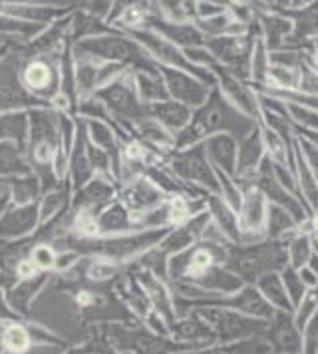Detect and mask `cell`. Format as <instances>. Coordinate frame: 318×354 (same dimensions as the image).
<instances>
[{"label": "cell", "mask_w": 318, "mask_h": 354, "mask_svg": "<svg viewBox=\"0 0 318 354\" xmlns=\"http://www.w3.org/2000/svg\"><path fill=\"white\" fill-rule=\"evenodd\" d=\"M256 128L259 122L254 118L241 112L233 102L223 96L217 86H213L205 104L193 110L187 128L175 136V149L201 144L215 133H229L241 142Z\"/></svg>", "instance_id": "obj_1"}, {"label": "cell", "mask_w": 318, "mask_h": 354, "mask_svg": "<svg viewBox=\"0 0 318 354\" xmlns=\"http://www.w3.org/2000/svg\"><path fill=\"white\" fill-rule=\"evenodd\" d=\"M288 265L286 243L265 239L253 245H231L225 267L237 274L245 285H254L261 277L281 273Z\"/></svg>", "instance_id": "obj_2"}, {"label": "cell", "mask_w": 318, "mask_h": 354, "mask_svg": "<svg viewBox=\"0 0 318 354\" xmlns=\"http://www.w3.org/2000/svg\"><path fill=\"white\" fill-rule=\"evenodd\" d=\"M165 165L174 171L177 179H181L187 187L193 189H201L207 194H219V181L213 163L209 161L205 151V145L201 144L189 145V147H181L174 149Z\"/></svg>", "instance_id": "obj_3"}, {"label": "cell", "mask_w": 318, "mask_h": 354, "mask_svg": "<svg viewBox=\"0 0 318 354\" xmlns=\"http://www.w3.org/2000/svg\"><path fill=\"white\" fill-rule=\"evenodd\" d=\"M191 310L205 324H209V328L217 337V342H237V340H245V338L265 337L267 326H269V321L247 317L233 308L195 306Z\"/></svg>", "instance_id": "obj_4"}, {"label": "cell", "mask_w": 318, "mask_h": 354, "mask_svg": "<svg viewBox=\"0 0 318 354\" xmlns=\"http://www.w3.org/2000/svg\"><path fill=\"white\" fill-rule=\"evenodd\" d=\"M30 115V138H28V160L32 167L50 165L54 151L60 145L58 136V110L52 106H36L28 110Z\"/></svg>", "instance_id": "obj_5"}, {"label": "cell", "mask_w": 318, "mask_h": 354, "mask_svg": "<svg viewBox=\"0 0 318 354\" xmlns=\"http://www.w3.org/2000/svg\"><path fill=\"white\" fill-rule=\"evenodd\" d=\"M254 40L256 38L251 34H223L215 38H207L205 48L231 74H235L241 80L249 82Z\"/></svg>", "instance_id": "obj_6"}, {"label": "cell", "mask_w": 318, "mask_h": 354, "mask_svg": "<svg viewBox=\"0 0 318 354\" xmlns=\"http://www.w3.org/2000/svg\"><path fill=\"white\" fill-rule=\"evenodd\" d=\"M94 96L110 110L115 120L133 122L143 115V104L138 94L131 70H126L122 76H118L115 80L100 88Z\"/></svg>", "instance_id": "obj_7"}, {"label": "cell", "mask_w": 318, "mask_h": 354, "mask_svg": "<svg viewBox=\"0 0 318 354\" xmlns=\"http://www.w3.org/2000/svg\"><path fill=\"white\" fill-rule=\"evenodd\" d=\"M251 185H254L261 194L265 195L269 203L279 205V207H283V209L288 211V213L297 219L299 225L310 219V213L304 207L301 197L297 194H292V192H288L285 185L277 179V176H274V167H272V161H270L269 158H265V161L261 163V167H259V171L254 174L253 183H251Z\"/></svg>", "instance_id": "obj_8"}, {"label": "cell", "mask_w": 318, "mask_h": 354, "mask_svg": "<svg viewBox=\"0 0 318 354\" xmlns=\"http://www.w3.org/2000/svg\"><path fill=\"white\" fill-rule=\"evenodd\" d=\"M269 201L254 185H243V203L238 209L241 225V245H253L265 241V223H267Z\"/></svg>", "instance_id": "obj_9"}, {"label": "cell", "mask_w": 318, "mask_h": 354, "mask_svg": "<svg viewBox=\"0 0 318 354\" xmlns=\"http://www.w3.org/2000/svg\"><path fill=\"white\" fill-rule=\"evenodd\" d=\"M159 66V72L163 76V82L167 86L169 97L187 106L191 110L201 108L211 94V86L193 76L191 72L179 70V68H169V66Z\"/></svg>", "instance_id": "obj_10"}, {"label": "cell", "mask_w": 318, "mask_h": 354, "mask_svg": "<svg viewBox=\"0 0 318 354\" xmlns=\"http://www.w3.org/2000/svg\"><path fill=\"white\" fill-rule=\"evenodd\" d=\"M118 197L127 209L131 211L133 217L156 209L169 199L145 174L124 179L118 187Z\"/></svg>", "instance_id": "obj_11"}, {"label": "cell", "mask_w": 318, "mask_h": 354, "mask_svg": "<svg viewBox=\"0 0 318 354\" xmlns=\"http://www.w3.org/2000/svg\"><path fill=\"white\" fill-rule=\"evenodd\" d=\"M40 229L38 203L28 205H8V209L0 215V241L12 243L30 239Z\"/></svg>", "instance_id": "obj_12"}, {"label": "cell", "mask_w": 318, "mask_h": 354, "mask_svg": "<svg viewBox=\"0 0 318 354\" xmlns=\"http://www.w3.org/2000/svg\"><path fill=\"white\" fill-rule=\"evenodd\" d=\"M265 340L269 342L270 353L274 354H301L302 330L297 326L292 313L274 310L270 317Z\"/></svg>", "instance_id": "obj_13"}, {"label": "cell", "mask_w": 318, "mask_h": 354, "mask_svg": "<svg viewBox=\"0 0 318 354\" xmlns=\"http://www.w3.org/2000/svg\"><path fill=\"white\" fill-rule=\"evenodd\" d=\"M267 158V149L263 144L261 128L253 129L247 138L238 142L237 149V167H235V179L241 185H251L254 174L259 171L261 163Z\"/></svg>", "instance_id": "obj_14"}, {"label": "cell", "mask_w": 318, "mask_h": 354, "mask_svg": "<svg viewBox=\"0 0 318 354\" xmlns=\"http://www.w3.org/2000/svg\"><path fill=\"white\" fill-rule=\"evenodd\" d=\"M118 181L106 176L95 174L86 185L74 192L72 197V211L78 209H100L108 201L118 197Z\"/></svg>", "instance_id": "obj_15"}, {"label": "cell", "mask_w": 318, "mask_h": 354, "mask_svg": "<svg viewBox=\"0 0 318 354\" xmlns=\"http://www.w3.org/2000/svg\"><path fill=\"white\" fill-rule=\"evenodd\" d=\"M95 223H97V235H122V233L140 231L131 211L120 201V197L111 199L97 209Z\"/></svg>", "instance_id": "obj_16"}, {"label": "cell", "mask_w": 318, "mask_h": 354, "mask_svg": "<svg viewBox=\"0 0 318 354\" xmlns=\"http://www.w3.org/2000/svg\"><path fill=\"white\" fill-rule=\"evenodd\" d=\"M147 28L156 30L167 40H171L179 48H195L205 46V36L195 26V22H171L165 18L149 17Z\"/></svg>", "instance_id": "obj_17"}, {"label": "cell", "mask_w": 318, "mask_h": 354, "mask_svg": "<svg viewBox=\"0 0 318 354\" xmlns=\"http://www.w3.org/2000/svg\"><path fill=\"white\" fill-rule=\"evenodd\" d=\"M143 115L153 118L163 128L169 129L174 136H177L181 129L187 128L193 110L169 97V100L153 102V104H143Z\"/></svg>", "instance_id": "obj_18"}, {"label": "cell", "mask_w": 318, "mask_h": 354, "mask_svg": "<svg viewBox=\"0 0 318 354\" xmlns=\"http://www.w3.org/2000/svg\"><path fill=\"white\" fill-rule=\"evenodd\" d=\"M72 197H74V187L68 179L42 192L40 199H38L40 225H46L72 209Z\"/></svg>", "instance_id": "obj_19"}, {"label": "cell", "mask_w": 318, "mask_h": 354, "mask_svg": "<svg viewBox=\"0 0 318 354\" xmlns=\"http://www.w3.org/2000/svg\"><path fill=\"white\" fill-rule=\"evenodd\" d=\"M203 145H205L207 158L213 163V167L235 177L238 140H235L229 133H215V136L207 138Z\"/></svg>", "instance_id": "obj_20"}, {"label": "cell", "mask_w": 318, "mask_h": 354, "mask_svg": "<svg viewBox=\"0 0 318 354\" xmlns=\"http://www.w3.org/2000/svg\"><path fill=\"white\" fill-rule=\"evenodd\" d=\"M294 177H297V189L299 197L304 203V207L308 213H317L318 211V176L312 171V167L308 165V161L301 151V147L297 144L294 138Z\"/></svg>", "instance_id": "obj_21"}, {"label": "cell", "mask_w": 318, "mask_h": 354, "mask_svg": "<svg viewBox=\"0 0 318 354\" xmlns=\"http://www.w3.org/2000/svg\"><path fill=\"white\" fill-rule=\"evenodd\" d=\"M256 18L261 24L263 40L267 44L269 52L279 48H285L292 36V20L283 15H272L269 10H256Z\"/></svg>", "instance_id": "obj_22"}, {"label": "cell", "mask_w": 318, "mask_h": 354, "mask_svg": "<svg viewBox=\"0 0 318 354\" xmlns=\"http://www.w3.org/2000/svg\"><path fill=\"white\" fill-rule=\"evenodd\" d=\"M285 17L292 20V36L286 46L290 44H304L308 40L318 38V0L302 8H286Z\"/></svg>", "instance_id": "obj_23"}, {"label": "cell", "mask_w": 318, "mask_h": 354, "mask_svg": "<svg viewBox=\"0 0 318 354\" xmlns=\"http://www.w3.org/2000/svg\"><path fill=\"white\" fill-rule=\"evenodd\" d=\"M28 138H30L28 110H10L0 113V142H10L26 153Z\"/></svg>", "instance_id": "obj_24"}, {"label": "cell", "mask_w": 318, "mask_h": 354, "mask_svg": "<svg viewBox=\"0 0 318 354\" xmlns=\"http://www.w3.org/2000/svg\"><path fill=\"white\" fill-rule=\"evenodd\" d=\"M68 160H70V165H68V181L72 183V187L76 192V189H80L82 185H86L95 176L94 167H92L90 158H88V149H86V133H84L82 120H80L76 142H74V147H72Z\"/></svg>", "instance_id": "obj_25"}, {"label": "cell", "mask_w": 318, "mask_h": 354, "mask_svg": "<svg viewBox=\"0 0 318 354\" xmlns=\"http://www.w3.org/2000/svg\"><path fill=\"white\" fill-rule=\"evenodd\" d=\"M207 211L213 219V223L223 231V235L233 243L241 245V225H238V213L229 203H225L219 195H207Z\"/></svg>", "instance_id": "obj_26"}, {"label": "cell", "mask_w": 318, "mask_h": 354, "mask_svg": "<svg viewBox=\"0 0 318 354\" xmlns=\"http://www.w3.org/2000/svg\"><path fill=\"white\" fill-rule=\"evenodd\" d=\"M22 82L26 86V90L30 92V96L38 97V100H54L58 96V92H54V74L48 62L42 60H34L30 64H26L24 72H22ZM48 104V102H46Z\"/></svg>", "instance_id": "obj_27"}, {"label": "cell", "mask_w": 318, "mask_h": 354, "mask_svg": "<svg viewBox=\"0 0 318 354\" xmlns=\"http://www.w3.org/2000/svg\"><path fill=\"white\" fill-rule=\"evenodd\" d=\"M270 346L265 337H253L237 342H215L201 348H189L175 354H269Z\"/></svg>", "instance_id": "obj_28"}, {"label": "cell", "mask_w": 318, "mask_h": 354, "mask_svg": "<svg viewBox=\"0 0 318 354\" xmlns=\"http://www.w3.org/2000/svg\"><path fill=\"white\" fill-rule=\"evenodd\" d=\"M8 183V195L12 205H28V203H38L40 195L44 192L42 179L32 167L30 174L26 176H16L4 179Z\"/></svg>", "instance_id": "obj_29"}, {"label": "cell", "mask_w": 318, "mask_h": 354, "mask_svg": "<svg viewBox=\"0 0 318 354\" xmlns=\"http://www.w3.org/2000/svg\"><path fill=\"white\" fill-rule=\"evenodd\" d=\"M133 80H135V88H138L142 104L169 100V92L159 72V66L158 70H133Z\"/></svg>", "instance_id": "obj_30"}, {"label": "cell", "mask_w": 318, "mask_h": 354, "mask_svg": "<svg viewBox=\"0 0 318 354\" xmlns=\"http://www.w3.org/2000/svg\"><path fill=\"white\" fill-rule=\"evenodd\" d=\"M299 231L297 219L283 207L269 203L267 211V223H265V235L267 239H279V241L288 243L290 237H294Z\"/></svg>", "instance_id": "obj_31"}, {"label": "cell", "mask_w": 318, "mask_h": 354, "mask_svg": "<svg viewBox=\"0 0 318 354\" xmlns=\"http://www.w3.org/2000/svg\"><path fill=\"white\" fill-rule=\"evenodd\" d=\"M32 171L28 156L10 142H0V179L26 176Z\"/></svg>", "instance_id": "obj_32"}, {"label": "cell", "mask_w": 318, "mask_h": 354, "mask_svg": "<svg viewBox=\"0 0 318 354\" xmlns=\"http://www.w3.org/2000/svg\"><path fill=\"white\" fill-rule=\"evenodd\" d=\"M254 287L261 290V295L269 301L272 308L277 310H286V313H292L294 306L290 303L288 295H286L285 283H283V277L281 273H269L265 277H261Z\"/></svg>", "instance_id": "obj_33"}, {"label": "cell", "mask_w": 318, "mask_h": 354, "mask_svg": "<svg viewBox=\"0 0 318 354\" xmlns=\"http://www.w3.org/2000/svg\"><path fill=\"white\" fill-rule=\"evenodd\" d=\"M312 233H306L299 227L297 235L290 237L286 243V253H288V265L294 269H301L304 265H308V261L315 255V247H312Z\"/></svg>", "instance_id": "obj_34"}, {"label": "cell", "mask_w": 318, "mask_h": 354, "mask_svg": "<svg viewBox=\"0 0 318 354\" xmlns=\"http://www.w3.org/2000/svg\"><path fill=\"white\" fill-rule=\"evenodd\" d=\"M161 18L171 22H193L197 18V0H158Z\"/></svg>", "instance_id": "obj_35"}, {"label": "cell", "mask_w": 318, "mask_h": 354, "mask_svg": "<svg viewBox=\"0 0 318 354\" xmlns=\"http://www.w3.org/2000/svg\"><path fill=\"white\" fill-rule=\"evenodd\" d=\"M270 58L269 48L263 38H256L253 46V56H251V80L254 84V90L265 88L267 76H269Z\"/></svg>", "instance_id": "obj_36"}, {"label": "cell", "mask_w": 318, "mask_h": 354, "mask_svg": "<svg viewBox=\"0 0 318 354\" xmlns=\"http://www.w3.org/2000/svg\"><path fill=\"white\" fill-rule=\"evenodd\" d=\"M215 174H217V181H219V194L217 195L238 213L241 203H243V185L235 177L225 174L221 169H215Z\"/></svg>", "instance_id": "obj_37"}, {"label": "cell", "mask_w": 318, "mask_h": 354, "mask_svg": "<svg viewBox=\"0 0 318 354\" xmlns=\"http://www.w3.org/2000/svg\"><path fill=\"white\" fill-rule=\"evenodd\" d=\"M2 346L12 354L28 353L32 346L30 333L24 326H20V324H10L2 333Z\"/></svg>", "instance_id": "obj_38"}, {"label": "cell", "mask_w": 318, "mask_h": 354, "mask_svg": "<svg viewBox=\"0 0 318 354\" xmlns=\"http://www.w3.org/2000/svg\"><path fill=\"white\" fill-rule=\"evenodd\" d=\"M281 277H283V283H285L286 295H288V299H290L292 306L297 308V306L301 305L302 299H304V295L308 292V289H306V287H304V283H302L301 273H299V269H294V267L286 265L285 269L281 271Z\"/></svg>", "instance_id": "obj_39"}, {"label": "cell", "mask_w": 318, "mask_h": 354, "mask_svg": "<svg viewBox=\"0 0 318 354\" xmlns=\"http://www.w3.org/2000/svg\"><path fill=\"white\" fill-rule=\"evenodd\" d=\"M78 120L66 110H58V136H60V145L66 149V153L70 156L76 136H78Z\"/></svg>", "instance_id": "obj_40"}, {"label": "cell", "mask_w": 318, "mask_h": 354, "mask_svg": "<svg viewBox=\"0 0 318 354\" xmlns=\"http://www.w3.org/2000/svg\"><path fill=\"white\" fill-rule=\"evenodd\" d=\"M28 257L36 265L38 271H42V273L44 271H52L54 269V263H56V249L46 241H34Z\"/></svg>", "instance_id": "obj_41"}, {"label": "cell", "mask_w": 318, "mask_h": 354, "mask_svg": "<svg viewBox=\"0 0 318 354\" xmlns=\"http://www.w3.org/2000/svg\"><path fill=\"white\" fill-rule=\"evenodd\" d=\"M317 310H318V289L308 290V292L304 295V299L301 301V305L292 310V317H294L297 326L302 330V328L306 326V322L310 321V319L317 315Z\"/></svg>", "instance_id": "obj_42"}, {"label": "cell", "mask_w": 318, "mask_h": 354, "mask_svg": "<svg viewBox=\"0 0 318 354\" xmlns=\"http://www.w3.org/2000/svg\"><path fill=\"white\" fill-rule=\"evenodd\" d=\"M118 269H120V263H113L110 259L94 257L90 267L86 269V274L95 283H104V281H110L111 277L118 273Z\"/></svg>", "instance_id": "obj_43"}, {"label": "cell", "mask_w": 318, "mask_h": 354, "mask_svg": "<svg viewBox=\"0 0 318 354\" xmlns=\"http://www.w3.org/2000/svg\"><path fill=\"white\" fill-rule=\"evenodd\" d=\"M286 108H288L290 120H292L294 126L318 131V112L310 110V108H304V106H299V104H290V102H286Z\"/></svg>", "instance_id": "obj_44"}, {"label": "cell", "mask_w": 318, "mask_h": 354, "mask_svg": "<svg viewBox=\"0 0 318 354\" xmlns=\"http://www.w3.org/2000/svg\"><path fill=\"white\" fill-rule=\"evenodd\" d=\"M301 354H318V310L317 315L306 322V326L302 328Z\"/></svg>", "instance_id": "obj_45"}, {"label": "cell", "mask_w": 318, "mask_h": 354, "mask_svg": "<svg viewBox=\"0 0 318 354\" xmlns=\"http://www.w3.org/2000/svg\"><path fill=\"white\" fill-rule=\"evenodd\" d=\"M68 165H70L68 153H66V149H64L62 145H58V149L54 151L52 161H50V171H52V176L56 177L58 181H66V179H68Z\"/></svg>", "instance_id": "obj_46"}, {"label": "cell", "mask_w": 318, "mask_h": 354, "mask_svg": "<svg viewBox=\"0 0 318 354\" xmlns=\"http://www.w3.org/2000/svg\"><path fill=\"white\" fill-rule=\"evenodd\" d=\"M301 86H299V92L302 94H310V96H318V72L317 70H312L310 66L306 64V60H304V64L301 66Z\"/></svg>", "instance_id": "obj_47"}, {"label": "cell", "mask_w": 318, "mask_h": 354, "mask_svg": "<svg viewBox=\"0 0 318 354\" xmlns=\"http://www.w3.org/2000/svg\"><path fill=\"white\" fill-rule=\"evenodd\" d=\"M82 259L78 251L74 249H60V253H56V263H54V271L58 273H68L74 265H78Z\"/></svg>", "instance_id": "obj_48"}, {"label": "cell", "mask_w": 318, "mask_h": 354, "mask_svg": "<svg viewBox=\"0 0 318 354\" xmlns=\"http://www.w3.org/2000/svg\"><path fill=\"white\" fill-rule=\"evenodd\" d=\"M297 144L301 147V151L304 153V158L308 161V165L312 167V171L318 176V147L317 145H312L310 142H306V140H302L297 136Z\"/></svg>", "instance_id": "obj_49"}, {"label": "cell", "mask_w": 318, "mask_h": 354, "mask_svg": "<svg viewBox=\"0 0 318 354\" xmlns=\"http://www.w3.org/2000/svg\"><path fill=\"white\" fill-rule=\"evenodd\" d=\"M299 273H301L302 283H304V287L308 290H317L318 289V273L310 267V265H304L299 269Z\"/></svg>", "instance_id": "obj_50"}, {"label": "cell", "mask_w": 318, "mask_h": 354, "mask_svg": "<svg viewBox=\"0 0 318 354\" xmlns=\"http://www.w3.org/2000/svg\"><path fill=\"white\" fill-rule=\"evenodd\" d=\"M209 2H213V4H217V6H221V8H231L233 4H237L238 0H209Z\"/></svg>", "instance_id": "obj_51"}, {"label": "cell", "mask_w": 318, "mask_h": 354, "mask_svg": "<svg viewBox=\"0 0 318 354\" xmlns=\"http://www.w3.org/2000/svg\"><path fill=\"white\" fill-rule=\"evenodd\" d=\"M8 205H10V195H8V194L0 195V215H2L4 211L8 209Z\"/></svg>", "instance_id": "obj_52"}, {"label": "cell", "mask_w": 318, "mask_h": 354, "mask_svg": "<svg viewBox=\"0 0 318 354\" xmlns=\"http://www.w3.org/2000/svg\"><path fill=\"white\" fill-rule=\"evenodd\" d=\"M270 4H277V6H281V8H290L292 6V0H270Z\"/></svg>", "instance_id": "obj_53"}, {"label": "cell", "mask_w": 318, "mask_h": 354, "mask_svg": "<svg viewBox=\"0 0 318 354\" xmlns=\"http://www.w3.org/2000/svg\"><path fill=\"white\" fill-rule=\"evenodd\" d=\"M312 0H292V6L290 8H302V6H306V4H310Z\"/></svg>", "instance_id": "obj_54"}, {"label": "cell", "mask_w": 318, "mask_h": 354, "mask_svg": "<svg viewBox=\"0 0 318 354\" xmlns=\"http://www.w3.org/2000/svg\"><path fill=\"white\" fill-rule=\"evenodd\" d=\"M310 237H312V247H315V253L318 255V229L317 231H312V235H310Z\"/></svg>", "instance_id": "obj_55"}, {"label": "cell", "mask_w": 318, "mask_h": 354, "mask_svg": "<svg viewBox=\"0 0 318 354\" xmlns=\"http://www.w3.org/2000/svg\"><path fill=\"white\" fill-rule=\"evenodd\" d=\"M0 338H2V333H0Z\"/></svg>", "instance_id": "obj_56"}, {"label": "cell", "mask_w": 318, "mask_h": 354, "mask_svg": "<svg viewBox=\"0 0 318 354\" xmlns=\"http://www.w3.org/2000/svg\"><path fill=\"white\" fill-rule=\"evenodd\" d=\"M269 354H274V353H269Z\"/></svg>", "instance_id": "obj_57"}]
</instances>
